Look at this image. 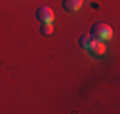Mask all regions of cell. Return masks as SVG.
<instances>
[{
  "instance_id": "2",
  "label": "cell",
  "mask_w": 120,
  "mask_h": 114,
  "mask_svg": "<svg viewBox=\"0 0 120 114\" xmlns=\"http://www.w3.org/2000/svg\"><path fill=\"white\" fill-rule=\"evenodd\" d=\"M90 34H92L95 40H99V42H105V40L112 38V28L107 23H95L92 27V31H90Z\"/></svg>"
},
{
  "instance_id": "4",
  "label": "cell",
  "mask_w": 120,
  "mask_h": 114,
  "mask_svg": "<svg viewBox=\"0 0 120 114\" xmlns=\"http://www.w3.org/2000/svg\"><path fill=\"white\" fill-rule=\"evenodd\" d=\"M84 4V0H63V8L67 11H78Z\"/></svg>"
},
{
  "instance_id": "3",
  "label": "cell",
  "mask_w": 120,
  "mask_h": 114,
  "mask_svg": "<svg viewBox=\"0 0 120 114\" xmlns=\"http://www.w3.org/2000/svg\"><path fill=\"white\" fill-rule=\"evenodd\" d=\"M36 19H40V23H52L53 21V10L48 6H42L36 11Z\"/></svg>"
},
{
  "instance_id": "5",
  "label": "cell",
  "mask_w": 120,
  "mask_h": 114,
  "mask_svg": "<svg viewBox=\"0 0 120 114\" xmlns=\"http://www.w3.org/2000/svg\"><path fill=\"white\" fill-rule=\"evenodd\" d=\"M40 32H42V36H48V34H52V23H42V27H40Z\"/></svg>"
},
{
  "instance_id": "1",
  "label": "cell",
  "mask_w": 120,
  "mask_h": 114,
  "mask_svg": "<svg viewBox=\"0 0 120 114\" xmlns=\"http://www.w3.org/2000/svg\"><path fill=\"white\" fill-rule=\"evenodd\" d=\"M80 46L90 51V53H94V55H105V46H103V42L95 40L92 34H84L80 38Z\"/></svg>"
}]
</instances>
